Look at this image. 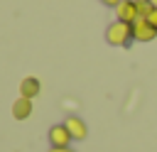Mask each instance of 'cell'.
Returning <instances> with one entry per match:
<instances>
[{
  "mask_svg": "<svg viewBox=\"0 0 157 152\" xmlns=\"http://www.w3.org/2000/svg\"><path fill=\"white\" fill-rule=\"evenodd\" d=\"M105 39H108V44H113V47H125V44H130V39H132V25L115 20L113 25H108Z\"/></svg>",
  "mask_w": 157,
  "mask_h": 152,
  "instance_id": "6da1fadb",
  "label": "cell"
},
{
  "mask_svg": "<svg viewBox=\"0 0 157 152\" xmlns=\"http://www.w3.org/2000/svg\"><path fill=\"white\" fill-rule=\"evenodd\" d=\"M157 37V27H152L147 20H135L132 22V39L137 42H152Z\"/></svg>",
  "mask_w": 157,
  "mask_h": 152,
  "instance_id": "7a4b0ae2",
  "label": "cell"
},
{
  "mask_svg": "<svg viewBox=\"0 0 157 152\" xmlns=\"http://www.w3.org/2000/svg\"><path fill=\"white\" fill-rule=\"evenodd\" d=\"M74 137H71V132L66 130V125L61 123V125H52L49 127V145L52 147H69V142H71Z\"/></svg>",
  "mask_w": 157,
  "mask_h": 152,
  "instance_id": "3957f363",
  "label": "cell"
},
{
  "mask_svg": "<svg viewBox=\"0 0 157 152\" xmlns=\"http://www.w3.org/2000/svg\"><path fill=\"white\" fill-rule=\"evenodd\" d=\"M115 17L120 20V22H135L137 20V5H135V0H120V5L115 7Z\"/></svg>",
  "mask_w": 157,
  "mask_h": 152,
  "instance_id": "277c9868",
  "label": "cell"
},
{
  "mask_svg": "<svg viewBox=\"0 0 157 152\" xmlns=\"http://www.w3.org/2000/svg\"><path fill=\"white\" fill-rule=\"evenodd\" d=\"M64 125H66V130L71 132V137H74V140H86L88 127H86V123H83L78 115H69V118L64 120Z\"/></svg>",
  "mask_w": 157,
  "mask_h": 152,
  "instance_id": "5b68a950",
  "label": "cell"
},
{
  "mask_svg": "<svg viewBox=\"0 0 157 152\" xmlns=\"http://www.w3.org/2000/svg\"><path fill=\"white\" fill-rule=\"evenodd\" d=\"M39 91H42V83H39V78H34V76H27V78H22V83H20V96L22 98H37L39 96Z\"/></svg>",
  "mask_w": 157,
  "mask_h": 152,
  "instance_id": "8992f818",
  "label": "cell"
},
{
  "mask_svg": "<svg viewBox=\"0 0 157 152\" xmlns=\"http://www.w3.org/2000/svg\"><path fill=\"white\" fill-rule=\"evenodd\" d=\"M12 115H15L17 120H25V118H29V115H32V101L20 96V98L12 103Z\"/></svg>",
  "mask_w": 157,
  "mask_h": 152,
  "instance_id": "52a82bcc",
  "label": "cell"
},
{
  "mask_svg": "<svg viewBox=\"0 0 157 152\" xmlns=\"http://www.w3.org/2000/svg\"><path fill=\"white\" fill-rule=\"evenodd\" d=\"M135 5H137V20H147V15L155 10L150 0H135Z\"/></svg>",
  "mask_w": 157,
  "mask_h": 152,
  "instance_id": "ba28073f",
  "label": "cell"
},
{
  "mask_svg": "<svg viewBox=\"0 0 157 152\" xmlns=\"http://www.w3.org/2000/svg\"><path fill=\"white\" fill-rule=\"evenodd\" d=\"M147 22H150L152 27H157V7H155V10L150 12V15H147Z\"/></svg>",
  "mask_w": 157,
  "mask_h": 152,
  "instance_id": "9c48e42d",
  "label": "cell"
},
{
  "mask_svg": "<svg viewBox=\"0 0 157 152\" xmlns=\"http://www.w3.org/2000/svg\"><path fill=\"white\" fill-rule=\"evenodd\" d=\"M103 5H108V7H118L120 5V0H101Z\"/></svg>",
  "mask_w": 157,
  "mask_h": 152,
  "instance_id": "30bf717a",
  "label": "cell"
},
{
  "mask_svg": "<svg viewBox=\"0 0 157 152\" xmlns=\"http://www.w3.org/2000/svg\"><path fill=\"white\" fill-rule=\"evenodd\" d=\"M49 152H74V150H71V147H52Z\"/></svg>",
  "mask_w": 157,
  "mask_h": 152,
  "instance_id": "8fae6325",
  "label": "cell"
},
{
  "mask_svg": "<svg viewBox=\"0 0 157 152\" xmlns=\"http://www.w3.org/2000/svg\"><path fill=\"white\" fill-rule=\"evenodd\" d=\"M150 2H152V5H155V7H157V0H150Z\"/></svg>",
  "mask_w": 157,
  "mask_h": 152,
  "instance_id": "7c38bea8",
  "label": "cell"
}]
</instances>
